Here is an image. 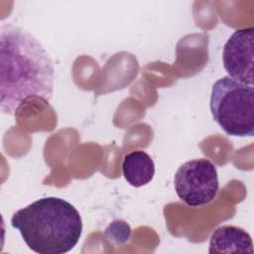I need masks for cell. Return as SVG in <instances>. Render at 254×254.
I'll return each instance as SVG.
<instances>
[{
  "mask_svg": "<svg viewBox=\"0 0 254 254\" xmlns=\"http://www.w3.org/2000/svg\"><path fill=\"white\" fill-rule=\"evenodd\" d=\"M55 67L40 40L11 23L0 27V108L15 115L30 100L50 104Z\"/></svg>",
  "mask_w": 254,
  "mask_h": 254,
  "instance_id": "1",
  "label": "cell"
},
{
  "mask_svg": "<svg viewBox=\"0 0 254 254\" xmlns=\"http://www.w3.org/2000/svg\"><path fill=\"white\" fill-rule=\"evenodd\" d=\"M122 173L129 185L140 188L148 185L155 176L153 159L144 151H133L124 157Z\"/></svg>",
  "mask_w": 254,
  "mask_h": 254,
  "instance_id": "7",
  "label": "cell"
},
{
  "mask_svg": "<svg viewBox=\"0 0 254 254\" xmlns=\"http://www.w3.org/2000/svg\"><path fill=\"white\" fill-rule=\"evenodd\" d=\"M132 229L130 225L126 221L120 219L112 221L104 231L107 239L116 245H121L129 241Z\"/></svg>",
  "mask_w": 254,
  "mask_h": 254,
  "instance_id": "8",
  "label": "cell"
},
{
  "mask_svg": "<svg viewBox=\"0 0 254 254\" xmlns=\"http://www.w3.org/2000/svg\"><path fill=\"white\" fill-rule=\"evenodd\" d=\"M179 198L189 206H202L211 202L219 190L215 165L208 159H193L184 163L174 178Z\"/></svg>",
  "mask_w": 254,
  "mask_h": 254,
  "instance_id": "4",
  "label": "cell"
},
{
  "mask_svg": "<svg viewBox=\"0 0 254 254\" xmlns=\"http://www.w3.org/2000/svg\"><path fill=\"white\" fill-rule=\"evenodd\" d=\"M210 254L214 253H253L250 234L241 227L223 225L216 228L209 239Z\"/></svg>",
  "mask_w": 254,
  "mask_h": 254,
  "instance_id": "6",
  "label": "cell"
},
{
  "mask_svg": "<svg viewBox=\"0 0 254 254\" xmlns=\"http://www.w3.org/2000/svg\"><path fill=\"white\" fill-rule=\"evenodd\" d=\"M209 108L214 121L227 135L253 137V86L223 76L212 85Z\"/></svg>",
  "mask_w": 254,
  "mask_h": 254,
  "instance_id": "3",
  "label": "cell"
},
{
  "mask_svg": "<svg viewBox=\"0 0 254 254\" xmlns=\"http://www.w3.org/2000/svg\"><path fill=\"white\" fill-rule=\"evenodd\" d=\"M11 225L27 246L39 254H64L79 241L82 221L78 210L57 196L43 197L17 210Z\"/></svg>",
  "mask_w": 254,
  "mask_h": 254,
  "instance_id": "2",
  "label": "cell"
},
{
  "mask_svg": "<svg viewBox=\"0 0 254 254\" xmlns=\"http://www.w3.org/2000/svg\"><path fill=\"white\" fill-rule=\"evenodd\" d=\"M254 28L236 30L227 40L222 51L224 69L231 78L253 86Z\"/></svg>",
  "mask_w": 254,
  "mask_h": 254,
  "instance_id": "5",
  "label": "cell"
}]
</instances>
